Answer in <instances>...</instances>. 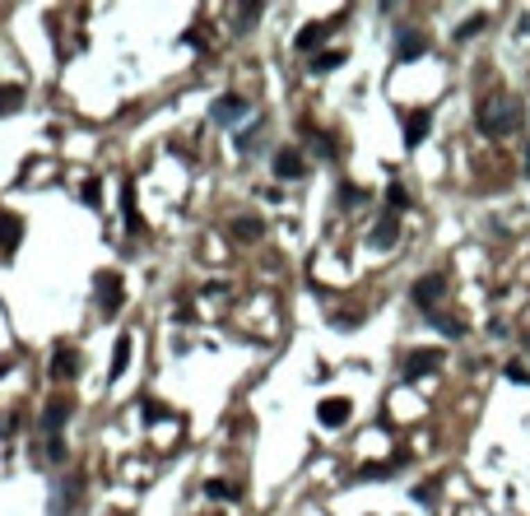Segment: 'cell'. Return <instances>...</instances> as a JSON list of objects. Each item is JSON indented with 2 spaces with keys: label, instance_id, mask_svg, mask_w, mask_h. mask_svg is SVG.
<instances>
[{
  "label": "cell",
  "instance_id": "6da1fadb",
  "mask_svg": "<svg viewBox=\"0 0 530 516\" xmlns=\"http://www.w3.org/2000/svg\"><path fill=\"white\" fill-rule=\"evenodd\" d=\"M479 130L484 135H507V130H516L521 126V103H512V98H488V103H479Z\"/></svg>",
  "mask_w": 530,
  "mask_h": 516
},
{
  "label": "cell",
  "instance_id": "7a4b0ae2",
  "mask_svg": "<svg viewBox=\"0 0 530 516\" xmlns=\"http://www.w3.org/2000/svg\"><path fill=\"white\" fill-rule=\"evenodd\" d=\"M442 293H447V280H442V275H423L419 284H414V307H419V312H428L433 316L437 312V302H442Z\"/></svg>",
  "mask_w": 530,
  "mask_h": 516
},
{
  "label": "cell",
  "instance_id": "3957f363",
  "mask_svg": "<svg viewBox=\"0 0 530 516\" xmlns=\"http://www.w3.org/2000/svg\"><path fill=\"white\" fill-rule=\"evenodd\" d=\"M98 307H103V316L121 312V275H117V270H108V275L98 280Z\"/></svg>",
  "mask_w": 530,
  "mask_h": 516
},
{
  "label": "cell",
  "instance_id": "277c9868",
  "mask_svg": "<svg viewBox=\"0 0 530 516\" xmlns=\"http://www.w3.org/2000/svg\"><path fill=\"white\" fill-rule=\"evenodd\" d=\"M70 414H75L70 395H51V400H47V409H42V428H47L51 438H56V433H61V423L70 419Z\"/></svg>",
  "mask_w": 530,
  "mask_h": 516
},
{
  "label": "cell",
  "instance_id": "5b68a950",
  "mask_svg": "<svg viewBox=\"0 0 530 516\" xmlns=\"http://www.w3.org/2000/svg\"><path fill=\"white\" fill-rule=\"evenodd\" d=\"M270 168H275V177H280V182H298V177L307 172V163H302V154H298V149H280Z\"/></svg>",
  "mask_w": 530,
  "mask_h": 516
},
{
  "label": "cell",
  "instance_id": "8992f818",
  "mask_svg": "<svg viewBox=\"0 0 530 516\" xmlns=\"http://www.w3.org/2000/svg\"><path fill=\"white\" fill-rule=\"evenodd\" d=\"M395 237H400V214H382L377 228L368 233V242H373L377 251H386V247H395Z\"/></svg>",
  "mask_w": 530,
  "mask_h": 516
},
{
  "label": "cell",
  "instance_id": "52a82bcc",
  "mask_svg": "<svg viewBox=\"0 0 530 516\" xmlns=\"http://www.w3.org/2000/svg\"><path fill=\"white\" fill-rule=\"evenodd\" d=\"M437 363H442L437 349H409V354H405V377H428Z\"/></svg>",
  "mask_w": 530,
  "mask_h": 516
},
{
  "label": "cell",
  "instance_id": "ba28073f",
  "mask_svg": "<svg viewBox=\"0 0 530 516\" xmlns=\"http://www.w3.org/2000/svg\"><path fill=\"white\" fill-rule=\"evenodd\" d=\"M75 372H79V354L65 349V344H56V354H51V377H56V381H70Z\"/></svg>",
  "mask_w": 530,
  "mask_h": 516
},
{
  "label": "cell",
  "instance_id": "9c48e42d",
  "mask_svg": "<svg viewBox=\"0 0 530 516\" xmlns=\"http://www.w3.org/2000/svg\"><path fill=\"white\" fill-rule=\"evenodd\" d=\"M316 419L326 423V428H344V423H349V400H340V395H335V400H321V405H316Z\"/></svg>",
  "mask_w": 530,
  "mask_h": 516
},
{
  "label": "cell",
  "instance_id": "30bf717a",
  "mask_svg": "<svg viewBox=\"0 0 530 516\" xmlns=\"http://www.w3.org/2000/svg\"><path fill=\"white\" fill-rule=\"evenodd\" d=\"M237 117H247V103H242V98L237 94H223L214 103V121H223V126H233Z\"/></svg>",
  "mask_w": 530,
  "mask_h": 516
},
{
  "label": "cell",
  "instance_id": "8fae6325",
  "mask_svg": "<svg viewBox=\"0 0 530 516\" xmlns=\"http://www.w3.org/2000/svg\"><path fill=\"white\" fill-rule=\"evenodd\" d=\"M428 126H433V117H428V112H409V117H405V144H409V149H419V144H423Z\"/></svg>",
  "mask_w": 530,
  "mask_h": 516
},
{
  "label": "cell",
  "instance_id": "7c38bea8",
  "mask_svg": "<svg viewBox=\"0 0 530 516\" xmlns=\"http://www.w3.org/2000/svg\"><path fill=\"white\" fill-rule=\"evenodd\" d=\"M19 237H24V223H19V214H0V251H15L19 247Z\"/></svg>",
  "mask_w": 530,
  "mask_h": 516
},
{
  "label": "cell",
  "instance_id": "4fadbf2b",
  "mask_svg": "<svg viewBox=\"0 0 530 516\" xmlns=\"http://www.w3.org/2000/svg\"><path fill=\"white\" fill-rule=\"evenodd\" d=\"M423 51H428V42H423V33H400V42H395V56H400V61H419Z\"/></svg>",
  "mask_w": 530,
  "mask_h": 516
},
{
  "label": "cell",
  "instance_id": "5bb4252c",
  "mask_svg": "<svg viewBox=\"0 0 530 516\" xmlns=\"http://www.w3.org/2000/svg\"><path fill=\"white\" fill-rule=\"evenodd\" d=\"M326 24H307V28H302V33H298V37H293V47L298 51H316V47H321V42H326Z\"/></svg>",
  "mask_w": 530,
  "mask_h": 516
},
{
  "label": "cell",
  "instance_id": "9a60e30c",
  "mask_svg": "<svg viewBox=\"0 0 530 516\" xmlns=\"http://www.w3.org/2000/svg\"><path fill=\"white\" fill-rule=\"evenodd\" d=\"M233 233H237V242H261V237H265V223L251 214V219H237L233 223Z\"/></svg>",
  "mask_w": 530,
  "mask_h": 516
},
{
  "label": "cell",
  "instance_id": "2e32d148",
  "mask_svg": "<svg viewBox=\"0 0 530 516\" xmlns=\"http://www.w3.org/2000/svg\"><path fill=\"white\" fill-rule=\"evenodd\" d=\"M344 65V51L335 47V51H316L312 56V75H326V70H340Z\"/></svg>",
  "mask_w": 530,
  "mask_h": 516
},
{
  "label": "cell",
  "instance_id": "e0dca14e",
  "mask_svg": "<svg viewBox=\"0 0 530 516\" xmlns=\"http://www.w3.org/2000/svg\"><path fill=\"white\" fill-rule=\"evenodd\" d=\"M126 368H130V335H121L117 349H112V377H121Z\"/></svg>",
  "mask_w": 530,
  "mask_h": 516
},
{
  "label": "cell",
  "instance_id": "ac0fdd59",
  "mask_svg": "<svg viewBox=\"0 0 530 516\" xmlns=\"http://www.w3.org/2000/svg\"><path fill=\"white\" fill-rule=\"evenodd\" d=\"M400 209H409V191L400 182H391L386 187V214H400Z\"/></svg>",
  "mask_w": 530,
  "mask_h": 516
},
{
  "label": "cell",
  "instance_id": "d6986e66",
  "mask_svg": "<svg viewBox=\"0 0 530 516\" xmlns=\"http://www.w3.org/2000/svg\"><path fill=\"white\" fill-rule=\"evenodd\" d=\"M19 103H24V89L19 84H0V117H10Z\"/></svg>",
  "mask_w": 530,
  "mask_h": 516
},
{
  "label": "cell",
  "instance_id": "ffe728a7",
  "mask_svg": "<svg viewBox=\"0 0 530 516\" xmlns=\"http://www.w3.org/2000/svg\"><path fill=\"white\" fill-rule=\"evenodd\" d=\"M121 209H126V228L135 233V228H140V214H135V187H130V182L121 187Z\"/></svg>",
  "mask_w": 530,
  "mask_h": 516
},
{
  "label": "cell",
  "instance_id": "44dd1931",
  "mask_svg": "<svg viewBox=\"0 0 530 516\" xmlns=\"http://www.w3.org/2000/svg\"><path fill=\"white\" fill-rule=\"evenodd\" d=\"M433 326L442 330V335H447V340H461V335H465V326H461V321H456V316H433Z\"/></svg>",
  "mask_w": 530,
  "mask_h": 516
},
{
  "label": "cell",
  "instance_id": "7402d4cb",
  "mask_svg": "<svg viewBox=\"0 0 530 516\" xmlns=\"http://www.w3.org/2000/svg\"><path fill=\"white\" fill-rule=\"evenodd\" d=\"M205 493H210V498H237V488H233V484H214V479L205 484Z\"/></svg>",
  "mask_w": 530,
  "mask_h": 516
},
{
  "label": "cell",
  "instance_id": "603a6c76",
  "mask_svg": "<svg viewBox=\"0 0 530 516\" xmlns=\"http://www.w3.org/2000/svg\"><path fill=\"white\" fill-rule=\"evenodd\" d=\"M479 28H484V15H479V19H470V24H461V28H456V37H475Z\"/></svg>",
  "mask_w": 530,
  "mask_h": 516
},
{
  "label": "cell",
  "instance_id": "cb8c5ba5",
  "mask_svg": "<svg viewBox=\"0 0 530 516\" xmlns=\"http://www.w3.org/2000/svg\"><path fill=\"white\" fill-rule=\"evenodd\" d=\"M47 456H51V461H65V442L61 438H47Z\"/></svg>",
  "mask_w": 530,
  "mask_h": 516
},
{
  "label": "cell",
  "instance_id": "d4e9b609",
  "mask_svg": "<svg viewBox=\"0 0 530 516\" xmlns=\"http://www.w3.org/2000/svg\"><path fill=\"white\" fill-rule=\"evenodd\" d=\"M340 200H344V205H359L363 191H359V187H340Z\"/></svg>",
  "mask_w": 530,
  "mask_h": 516
},
{
  "label": "cell",
  "instance_id": "484cf974",
  "mask_svg": "<svg viewBox=\"0 0 530 516\" xmlns=\"http://www.w3.org/2000/svg\"><path fill=\"white\" fill-rule=\"evenodd\" d=\"M507 381H521V386H530V372H526V368H507Z\"/></svg>",
  "mask_w": 530,
  "mask_h": 516
},
{
  "label": "cell",
  "instance_id": "4316f807",
  "mask_svg": "<svg viewBox=\"0 0 530 516\" xmlns=\"http://www.w3.org/2000/svg\"><path fill=\"white\" fill-rule=\"evenodd\" d=\"M79 196H84L89 205H98V182H84V191H79Z\"/></svg>",
  "mask_w": 530,
  "mask_h": 516
},
{
  "label": "cell",
  "instance_id": "83f0119b",
  "mask_svg": "<svg viewBox=\"0 0 530 516\" xmlns=\"http://www.w3.org/2000/svg\"><path fill=\"white\" fill-rule=\"evenodd\" d=\"M526 168H530V144H526Z\"/></svg>",
  "mask_w": 530,
  "mask_h": 516
}]
</instances>
